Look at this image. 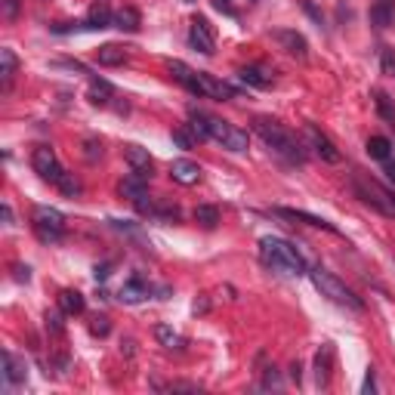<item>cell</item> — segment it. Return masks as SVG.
Masks as SVG:
<instances>
[{
	"mask_svg": "<svg viewBox=\"0 0 395 395\" xmlns=\"http://www.w3.org/2000/svg\"><path fill=\"white\" fill-rule=\"evenodd\" d=\"M253 133L266 142L275 155H281L291 164H306V142H300L285 124L272 121V117H253Z\"/></svg>",
	"mask_w": 395,
	"mask_h": 395,
	"instance_id": "1",
	"label": "cell"
},
{
	"mask_svg": "<svg viewBox=\"0 0 395 395\" xmlns=\"http://www.w3.org/2000/svg\"><path fill=\"white\" fill-rule=\"evenodd\" d=\"M260 256H262V262H266L269 269H275V272H285V275H309L306 260L300 256V250H296L291 241H285V238L266 235V238L260 241Z\"/></svg>",
	"mask_w": 395,
	"mask_h": 395,
	"instance_id": "2",
	"label": "cell"
},
{
	"mask_svg": "<svg viewBox=\"0 0 395 395\" xmlns=\"http://www.w3.org/2000/svg\"><path fill=\"white\" fill-rule=\"evenodd\" d=\"M309 278H312V285L321 291V296H327L331 302H337V306H343V309H352V312H365V302H361V296H355L343 285V281L334 278L331 272H325V269H312V272H309Z\"/></svg>",
	"mask_w": 395,
	"mask_h": 395,
	"instance_id": "3",
	"label": "cell"
},
{
	"mask_svg": "<svg viewBox=\"0 0 395 395\" xmlns=\"http://www.w3.org/2000/svg\"><path fill=\"white\" fill-rule=\"evenodd\" d=\"M352 192L358 195L361 201L367 204V207L377 210V213H383V216H395V192H389V189H383L380 182H374L371 176L352 173Z\"/></svg>",
	"mask_w": 395,
	"mask_h": 395,
	"instance_id": "4",
	"label": "cell"
},
{
	"mask_svg": "<svg viewBox=\"0 0 395 395\" xmlns=\"http://www.w3.org/2000/svg\"><path fill=\"white\" fill-rule=\"evenodd\" d=\"M192 115L201 117L204 127H207V133H210V139L220 142L222 148H229V151H247V133H244V130L232 127L229 121H220V117H213V115H204V111H198V108H192Z\"/></svg>",
	"mask_w": 395,
	"mask_h": 395,
	"instance_id": "5",
	"label": "cell"
},
{
	"mask_svg": "<svg viewBox=\"0 0 395 395\" xmlns=\"http://www.w3.org/2000/svg\"><path fill=\"white\" fill-rule=\"evenodd\" d=\"M31 226H35V235L44 244H56V241L65 238V216L56 207H47V204H37L31 210Z\"/></svg>",
	"mask_w": 395,
	"mask_h": 395,
	"instance_id": "6",
	"label": "cell"
},
{
	"mask_svg": "<svg viewBox=\"0 0 395 395\" xmlns=\"http://www.w3.org/2000/svg\"><path fill=\"white\" fill-rule=\"evenodd\" d=\"M302 142H306V148H312L315 155L321 157V161H327V164H340V148L334 146V139L327 133H321L315 124H306L302 127Z\"/></svg>",
	"mask_w": 395,
	"mask_h": 395,
	"instance_id": "7",
	"label": "cell"
},
{
	"mask_svg": "<svg viewBox=\"0 0 395 395\" xmlns=\"http://www.w3.org/2000/svg\"><path fill=\"white\" fill-rule=\"evenodd\" d=\"M31 167H35V173L41 176L44 182H52V186L65 176L62 164L56 161V151H52L50 146H37L35 151H31Z\"/></svg>",
	"mask_w": 395,
	"mask_h": 395,
	"instance_id": "8",
	"label": "cell"
},
{
	"mask_svg": "<svg viewBox=\"0 0 395 395\" xmlns=\"http://www.w3.org/2000/svg\"><path fill=\"white\" fill-rule=\"evenodd\" d=\"M189 44H192V50L204 52V56H213V52H216L213 25H210L204 16H195L192 22H189Z\"/></svg>",
	"mask_w": 395,
	"mask_h": 395,
	"instance_id": "9",
	"label": "cell"
},
{
	"mask_svg": "<svg viewBox=\"0 0 395 395\" xmlns=\"http://www.w3.org/2000/svg\"><path fill=\"white\" fill-rule=\"evenodd\" d=\"M272 41L278 44V47L285 50L287 56H293V59H300V62H306L309 44H306V37H302L300 31H293V28H275V31H272Z\"/></svg>",
	"mask_w": 395,
	"mask_h": 395,
	"instance_id": "10",
	"label": "cell"
},
{
	"mask_svg": "<svg viewBox=\"0 0 395 395\" xmlns=\"http://www.w3.org/2000/svg\"><path fill=\"white\" fill-rule=\"evenodd\" d=\"M198 87H201V96L207 99H235V87H229L226 81H216L213 75H207V71H198Z\"/></svg>",
	"mask_w": 395,
	"mask_h": 395,
	"instance_id": "11",
	"label": "cell"
},
{
	"mask_svg": "<svg viewBox=\"0 0 395 395\" xmlns=\"http://www.w3.org/2000/svg\"><path fill=\"white\" fill-rule=\"evenodd\" d=\"M275 213H278V216H285V220L306 222V226H312V229H321V232H331V235H337V226H334V222L321 220V216H315V213H306V210H293V207H275Z\"/></svg>",
	"mask_w": 395,
	"mask_h": 395,
	"instance_id": "12",
	"label": "cell"
},
{
	"mask_svg": "<svg viewBox=\"0 0 395 395\" xmlns=\"http://www.w3.org/2000/svg\"><path fill=\"white\" fill-rule=\"evenodd\" d=\"M124 157H127L130 164V173L136 176H146V180H151V170H155V161H151V155L142 146H127L124 148Z\"/></svg>",
	"mask_w": 395,
	"mask_h": 395,
	"instance_id": "13",
	"label": "cell"
},
{
	"mask_svg": "<svg viewBox=\"0 0 395 395\" xmlns=\"http://www.w3.org/2000/svg\"><path fill=\"white\" fill-rule=\"evenodd\" d=\"M25 380H28V367H25V361L16 358V355L6 349L3 352V383L16 386V383H25Z\"/></svg>",
	"mask_w": 395,
	"mask_h": 395,
	"instance_id": "14",
	"label": "cell"
},
{
	"mask_svg": "<svg viewBox=\"0 0 395 395\" xmlns=\"http://www.w3.org/2000/svg\"><path fill=\"white\" fill-rule=\"evenodd\" d=\"M167 68H170V75H173L176 84H182L192 96H201V87H198V71H192L186 62H180V59H173Z\"/></svg>",
	"mask_w": 395,
	"mask_h": 395,
	"instance_id": "15",
	"label": "cell"
},
{
	"mask_svg": "<svg viewBox=\"0 0 395 395\" xmlns=\"http://www.w3.org/2000/svg\"><path fill=\"white\" fill-rule=\"evenodd\" d=\"M331 371H334V346L325 343L315 355V383L318 386H327L331 383Z\"/></svg>",
	"mask_w": 395,
	"mask_h": 395,
	"instance_id": "16",
	"label": "cell"
},
{
	"mask_svg": "<svg viewBox=\"0 0 395 395\" xmlns=\"http://www.w3.org/2000/svg\"><path fill=\"white\" fill-rule=\"evenodd\" d=\"M108 25H115V12L108 10V3H102V0H99V3L90 6L84 28H87V31H102V28H108Z\"/></svg>",
	"mask_w": 395,
	"mask_h": 395,
	"instance_id": "17",
	"label": "cell"
},
{
	"mask_svg": "<svg viewBox=\"0 0 395 395\" xmlns=\"http://www.w3.org/2000/svg\"><path fill=\"white\" fill-rule=\"evenodd\" d=\"M170 176H173L180 186H195V182L201 180V167H198L195 161H186V157H182V161L170 164Z\"/></svg>",
	"mask_w": 395,
	"mask_h": 395,
	"instance_id": "18",
	"label": "cell"
},
{
	"mask_svg": "<svg viewBox=\"0 0 395 395\" xmlns=\"http://www.w3.org/2000/svg\"><path fill=\"white\" fill-rule=\"evenodd\" d=\"M238 77L247 84V87H256V90H269V87H272V71L262 68V65H250V68H241Z\"/></svg>",
	"mask_w": 395,
	"mask_h": 395,
	"instance_id": "19",
	"label": "cell"
},
{
	"mask_svg": "<svg viewBox=\"0 0 395 395\" xmlns=\"http://www.w3.org/2000/svg\"><path fill=\"white\" fill-rule=\"evenodd\" d=\"M115 28L127 31V35H136V31L142 28V16L136 6H121V10L115 12Z\"/></svg>",
	"mask_w": 395,
	"mask_h": 395,
	"instance_id": "20",
	"label": "cell"
},
{
	"mask_svg": "<svg viewBox=\"0 0 395 395\" xmlns=\"http://www.w3.org/2000/svg\"><path fill=\"white\" fill-rule=\"evenodd\" d=\"M371 22L377 28H392L395 25V0H377L371 6Z\"/></svg>",
	"mask_w": 395,
	"mask_h": 395,
	"instance_id": "21",
	"label": "cell"
},
{
	"mask_svg": "<svg viewBox=\"0 0 395 395\" xmlns=\"http://www.w3.org/2000/svg\"><path fill=\"white\" fill-rule=\"evenodd\" d=\"M90 102L93 105H111V99H117L115 87H111L108 81H102V77H90Z\"/></svg>",
	"mask_w": 395,
	"mask_h": 395,
	"instance_id": "22",
	"label": "cell"
},
{
	"mask_svg": "<svg viewBox=\"0 0 395 395\" xmlns=\"http://www.w3.org/2000/svg\"><path fill=\"white\" fill-rule=\"evenodd\" d=\"M148 293H151V287L139 278V275H133V278L121 287V300L124 302H142V300H148Z\"/></svg>",
	"mask_w": 395,
	"mask_h": 395,
	"instance_id": "23",
	"label": "cell"
},
{
	"mask_svg": "<svg viewBox=\"0 0 395 395\" xmlns=\"http://www.w3.org/2000/svg\"><path fill=\"white\" fill-rule=\"evenodd\" d=\"M59 309H62L65 315H84L87 300H84L81 291H62L59 293Z\"/></svg>",
	"mask_w": 395,
	"mask_h": 395,
	"instance_id": "24",
	"label": "cell"
},
{
	"mask_svg": "<svg viewBox=\"0 0 395 395\" xmlns=\"http://www.w3.org/2000/svg\"><path fill=\"white\" fill-rule=\"evenodd\" d=\"M146 192H148V180H146V176L130 173L127 180L121 182V198H127V201H136V198L146 195Z\"/></svg>",
	"mask_w": 395,
	"mask_h": 395,
	"instance_id": "25",
	"label": "cell"
},
{
	"mask_svg": "<svg viewBox=\"0 0 395 395\" xmlns=\"http://www.w3.org/2000/svg\"><path fill=\"white\" fill-rule=\"evenodd\" d=\"M16 68H19V59L12 50H0V81H3V90L12 84V77H16Z\"/></svg>",
	"mask_w": 395,
	"mask_h": 395,
	"instance_id": "26",
	"label": "cell"
},
{
	"mask_svg": "<svg viewBox=\"0 0 395 395\" xmlns=\"http://www.w3.org/2000/svg\"><path fill=\"white\" fill-rule=\"evenodd\" d=\"M155 340H157V343H161L164 349H170V352H173V349H182V346H186V340H182L170 325H157V327H155Z\"/></svg>",
	"mask_w": 395,
	"mask_h": 395,
	"instance_id": "27",
	"label": "cell"
},
{
	"mask_svg": "<svg viewBox=\"0 0 395 395\" xmlns=\"http://www.w3.org/2000/svg\"><path fill=\"white\" fill-rule=\"evenodd\" d=\"M96 59H99V65H124L127 62V50L115 47V44H105V47L96 50Z\"/></svg>",
	"mask_w": 395,
	"mask_h": 395,
	"instance_id": "28",
	"label": "cell"
},
{
	"mask_svg": "<svg viewBox=\"0 0 395 395\" xmlns=\"http://www.w3.org/2000/svg\"><path fill=\"white\" fill-rule=\"evenodd\" d=\"M367 155H371L374 161H386V157L392 155V142L386 139V136H371V139H367Z\"/></svg>",
	"mask_w": 395,
	"mask_h": 395,
	"instance_id": "29",
	"label": "cell"
},
{
	"mask_svg": "<svg viewBox=\"0 0 395 395\" xmlns=\"http://www.w3.org/2000/svg\"><path fill=\"white\" fill-rule=\"evenodd\" d=\"M195 222H201L204 229H216V222H220V210H216L213 204H198L195 207Z\"/></svg>",
	"mask_w": 395,
	"mask_h": 395,
	"instance_id": "30",
	"label": "cell"
},
{
	"mask_svg": "<svg viewBox=\"0 0 395 395\" xmlns=\"http://www.w3.org/2000/svg\"><path fill=\"white\" fill-rule=\"evenodd\" d=\"M56 189H59V192H62L65 198H71V201H75V198L81 195V182L75 180V173H65L62 180L56 182Z\"/></svg>",
	"mask_w": 395,
	"mask_h": 395,
	"instance_id": "31",
	"label": "cell"
},
{
	"mask_svg": "<svg viewBox=\"0 0 395 395\" xmlns=\"http://www.w3.org/2000/svg\"><path fill=\"white\" fill-rule=\"evenodd\" d=\"M377 111H380V117H383L386 124H392L395 127V108H392V99L386 93H377Z\"/></svg>",
	"mask_w": 395,
	"mask_h": 395,
	"instance_id": "32",
	"label": "cell"
},
{
	"mask_svg": "<svg viewBox=\"0 0 395 395\" xmlns=\"http://www.w3.org/2000/svg\"><path fill=\"white\" fill-rule=\"evenodd\" d=\"M62 309H59V312H47L44 315V321H47V331L52 334V337H62L65 334V325H62Z\"/></svg>",
	"mask_w": 395,
	"mask_h": 395,
	"instance_id": "33",
	"label": "cell"
},
{
	"mask_svg": "<svg viewBox=\"0 0 395 395\" xmlns=\"http://www.w3.org/2000/svg\"><path fill=\"white\" fill-rule=\"evenodd\" d=\"M380 68L386 77H395V52L389 47H380Z\"/></svg>",
	"mask_w": 395,
	"mask_h": 395,
	"instance_id": "34",
	"label": "cell"
},
{
	"mask_svg": "<svg viewBox=\"0 0 395 395\" xmlns=\"http://www.w3.org/2000/svg\"><path fill=\"white\" fill-rule=\"evenodd\" d=\"M19 6H22V0H0V12H3V22H16Z\"/></svg>",
	"mask_w": 395,
	"mask_h": 395,
	"instance_id": "35",
	"label": "cell"
},
{
	"mask_svg": "<svg viewBox=\"0 0 395 395\" xmlns=\"http://www.w3.org/2000/svg\"><path fill=\"white\" fill-rule=\"evenodd\" d=\"M90 331H93L96 337H108V331H111V321L105 318V315H96V318L90 321Z\"/></svg>",
	"mask_w": 395,
	"mask_h": 395,
	"instance_id": "36",
	"label": "cell"
},
{
	"mask_svg": "<svg viewBox=\"0 0 395 395\" xmlns=\"http://www.w3.org/2000/svg\"><path fill=\"white\" fill-rule=\"evenodd\" d=\"M361 392H365V395H374V392H377V371H374V367H367L365 386H361Z\"/></svg>",
	"mask_w": 395,
	"mask_h": 395,
	"instance_id": "37",
	"label": "cell"
},
{
	"mask_svg": "<svg viewBox=\"0 0 395 395\" xmlns=\"http://www.w3.org/2000/svg\"><path fill=\"white\" fill-rule=\"evenodd\" d=\"M84 148H87V151H84V155H87V161H96V157L102 155V146H99L96 139H87V142H84Z\"/></svg>",
	"mask_w": 395,
	"mask_h": 395,
	"instance_id": "38",
	"label": "cell"
},
{
	"mask_svg": "<svg viewBox=\"0 0 395 395\" xmlns=\"http://www.w3.org/2000/svg\"><path fill=\"white\" fill-rule=\"evenodd\" d=\"M213 6L220 12H226V16H235V6H232V0H213Z\"/></svg>",
	"mask_w": 395,
	"mask_h": 395,
	"instance_id": "39",
	"label": "cell"
},
{
	"mask_svg": "<svg viewBox=\"0 0 395 395\" xmlns=\"http://www.w3.org/2000/svg\"><path fill=\"white\" fill-rule=\"evenodd\" d=\"M383 173H386V180L395 186V161H392V157H386V161H383Z\"/></svg>",
	"mask_w": 395,
	"mask_h": 395,
	"instance_id": "40",
	"label": "cell"
},
{
	"mask_svg": "<svg viewBox=\"0 0 395 395\" xmlns=\"http://www.w3.org/2000/svg\"><path fill=\"white\" fill-rule=\"evenodd\" d=\"M12 272H16V281H28L31 278V269L28 266H12Z\"/></svg>",
	"mask_w": 395,
	"mask_h": 395,
	"instance_id": "41",
	"label": "cell"
},
{
	"mask_svg": "<svg viewBox=\"0 0 395 395\" xmlns=\"http://www.w3.org/2000/svg\"><path fill=\"white\" fill-rule=\"evenodd\" d=\"M281 380H278V374H275V367H269L266 371V380H262V386H278Z\"/></svg>",
	"mask_w": 395,
	"mask_h": 395,
	"instance_id": "42",
	"label": "cell"
},
{
	"mask_svg": "<svg viewBox=\"0 0 395 395\" xmlns=\"http://www.w3.org/2000/svg\"><path fill=\"white\" fill-rule=\"evenodd\" d=\"M108 269H111L108 262H105V266H96V272H93V275H96V281H105V278H108Z\"/></svg>",
	"mask_w": 395,
	"mask_h": 395,
	"instance_id": "43",
	"label": "cell"
},
{
	"mask_svg": "<svg viewBox=\"0 0 395 395\" xmlns=\"http://www.w3.org/2000/svg\"><path fill=\"white\" fill-rule=\"evenodd\" d=\"M3 222H6V226H12V207H10V204H3Z\"/></svg>",
	"mask_w": 395,
	"mask_h": 395,
	"instance_id": "44",
	"label": "cell"
},
{
	"mask_svg": "<svg viewBox=\"0 0 395 395\" xmlns=\"http://www.w3.org/2000/svg\"><path fill=\"white\" fill-rule=\"evenodd\" d=\"M291 380H293V383H300V361H293V365H291Z\"/></svg>",
	"mask_w": 395,
	"mask_h": 395,
	"instance_id": "45",
	"label": "cell"
},
{
	"mask_svg": "<svg viewBox=\"0 0 395 395\" xmlns=\"http://www.w3.org/2000/svg\"><path fill=\"white\" fill-rule=\"evenodd\" d=\"M198 312H207V300H198V302H195V315H198Z\"/></svg>",
	"mask_w": 395,
	"mask_h": 395,
	"instance_id": "46",
	"label": "cell"
},
{
	"mask_svg": "<svg viewBox=\"0 0 395 395\" xmlns=\"http://www.w3.org/2000/svg\"><path fill=\"white\" fill-rule=\"evenodd\" d=\"M182 3H195V0H182Z\"/></svg>",
	"mask_w": 395,
	"mask_h": 395,
	"instance_id": "47",
	"label": "cell"
}]
</instances>
